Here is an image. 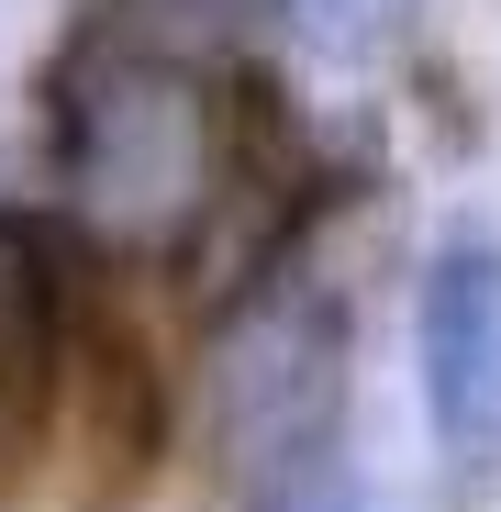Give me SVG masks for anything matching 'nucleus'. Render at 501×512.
<instances>
[{"instance_id":"2","label":"nucleus","mask_w":501,"mask_h":512,"mask_svg":"<svg viewBox=\"0 0 501 512\" xmlns=\"http://www.w3.org/2000/svg\"><path fill=\"white\" fill-rule=\"evenodd\" d=\"M78 279H90V245L56 212L0 201V435H34L78 368Z\"/></svg>"},{"instance_id":"1","label":"nucleus","mask_w":501,"mask_h":512,"mask_svg":"<svg viewBox=\"0 0 501 512\" xmlns=\"http://www.w3.org/2000/svg\"><path fill=\"white\" fill-rule=\"evenodd\" d=\"M401 368H412V423L446 501L501 490V212L457 201L401 279Z\"/></svg>"},{"instance_id":"3","label":"nucleus","mask_w":501,"mask_h":512,"mask_svg":"<svg viewBox=\"0 0 501 512\" xmlns=\"http://www.w3.org/2000/svg\"><path fill=\"white\" fill-rule=\"evenodd\" d=\"M268 45L301 78H334V90H368L412 56V0H268Z\"/></svg>"}]
</instances>
